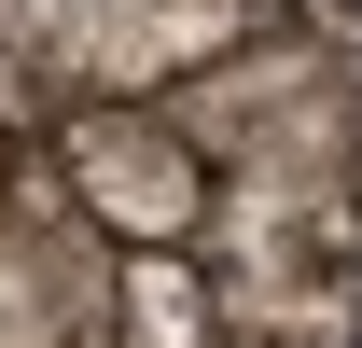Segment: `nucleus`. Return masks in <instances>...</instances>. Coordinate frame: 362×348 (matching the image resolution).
I'll return each instance as SVG.
<instances>
[{"mask_svg": "<svg viewBox=\"0 0 362 348\" xmlns=\"http://www.w3.org/2000/svg\"><path fill=\"white\" fill-rule=\"evenodd\" d=\"M0 348H362V0H0Z\"/></svg>", "mask_w": 362, "mask_h": 348, "instance_id": "f257e3e1", "label": "nucleus"}]
</instances>
